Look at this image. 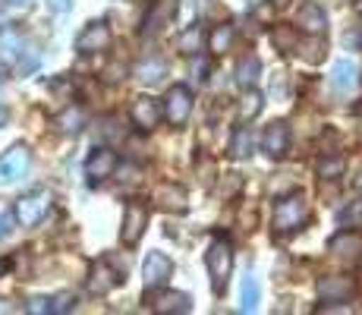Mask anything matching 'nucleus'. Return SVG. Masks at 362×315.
<instances>
[{"mask_svg":"<svg viewBox=\"0 0 362 315\" xmlns=\"http://www.w3.org/2000/svg\"><path fill=\"white\" fill-rule=\"evenodd\" d=\"M331 252L337 258H344V262H359L362 258V236L359 234H353V230H346V234H340V236H334L331 240Z\"/></svg>","mask_w":362,"mask_h":315,"instance_id":"4468645a","label":"nucleus"},{"mask_svg":"<svg viewBox=\"0 0 362 315\" xmlns=\"http://www.w3.org/2000/svg\"><path fill=\"white\" fill-rule=\"evenodd\" d=\"M189 114H192V95H189V88H186V86H173L170 92H167V98H164V117L173 126H186Z\"/></svg>","mask_w":362,"mask_h":315,"instance_id":"423d86ee","label":"nucleus"},{"mask_svg":"<svg viewBox=\"0 0 362 315\" xmlns=\"http://www.w3.org/2000/svg\"><path fill=\"white\" fill-rule=\"evenodd\" d=\"M243 101H246V104H240V117H243V120H252V117L259 114V108H262V95L252 92V95L243 98Z\"/></svg>","mask_w":362,"mask_h":315,"instance_id":"a878e982","label":"nucleus"},{"mask_svg":"<svg viewBox=\"0 0 362 315\" xmlns=\"http://www.w3.org/2000/svg\"><path fill=\"white\" fill-rule=\"evenodd\" d=\"M158 205L170 208V212H183L186 208V193L180 186H161L158 189Z\"/></svg>","mask_w":362,"mask_h":315,"instance_id":"6ab92c4d","label":"nucleus"},{"mask_svg":"<svg viewBox=\"0 0 362 315\" xmlns=\"http://www.w3.org/2000/svg\"><path fill=\"white\" fill-rule=\"evenodd\" d=\"M76 47H79L82 54H101L110 47V29L104 23H92L86 25V32L76 38Z\"/></svg>","mask_w":362,"mask_h":315,"instance_id":"9d476101","label":"nucleus"},{"mask_svg":"<svg viewBox=\"0 0 362 315\" xmlns=\"http://www.w3.org/2000/svg\"><path fill=\"white\" fill-rule=\"evenodd\" d=\"M353 290H356V284L350 277H325V281H318V299H325V303H344L346 297H353Z\"/></svg>","mask_w":362,"mask_h":315,"instance_id":"ddd939ff","label":"nucleus"},{"mask_svg":"<svg viewBox=\"0 0 362 315\" xmlns=\"http://www.w3.org/2000/svg\"><path fill=\"white\" fill-rule=\"evenodd\" d=\"M236 73H240V76H236V79H240V86H249V88H252V86H255V82H259V73H262V63H259V60H255V57H252V54H246V57H243V60H240V69H236Z\"/></svg>","mask_w":362,"mask_h":315,"instance_id":"aec40b11","label":"nucleus"},{"mask_svg":"<svg viewBox=\"0 0 362 315\" xmlns=\"http://www.w3.org/2000/svg\"><path fill=\"white\" fill-rule=\"evenodd\" d=\"M0 63L25 73V69H32L35 63H38V57L29 51L25 38L16 29H0Z\"/></svg>","mask_w":362,"mask_h":315,"instance_id":"f257e3e1","label":"nucleus"},{"mask_svg":"<svg viewBox=\"0 0 362 315\" xmlns=\"http://www.w3.org/2000/svg\"><path fill=\"white\" fill-rule=\"evenodd\" d=\"M73 309V297L69 293H64V297H57V299H51V312H69Z\"/></svg>","mask_w":362,"mask_h":315,"instance_id":"c756f323","label":"nucleus"},{"mask_svg":"<svg viewBox=\"0 0 362 315\" xmlns=\"http://www.w3.org/2000/svg\"><path fill=\"white\" fill-rule=\"evenodd\" d=\"M274 4H277V6H281V4H287V0H274Z\"/></svg>","mask_w":362,"mask_h":315,"instance_id":"e433bc0d","label":"nucleus"},{"mask_svg":"<svg viewBox=\"0 0 362 315\" xmlns=\"http://www.w3.org/2000/svg\"><path fill=\"white\" fill-rule=\"evenodd\" d=\"M6 230H10V218H6V214H0V236H6Z\"/></svg>","mask_w":362,"mask_h":315,"instance_id":"473e14b6","label":"nucleus"},{"mask_svg":"<svg viewBox=\"0 0 362 315\" xmlns=\"http://www.w3.org/2000/svg\"><path fill=\"white\" fill-rule=\"evenodd\" d=\"M287 142H290V132H287V126L284 123H271L268 130H264L262 145H264V155L268 158H284L287 155Z\"/></svg>","mask_w":362,"mask_h":315,"instance_id":"2eb2a0df","label":"nucleus"},{"mask_svg":"<svg viewBox=\"0 0 362 315\" xmlns=\"http://www.w3.org/2000/svg\"><path fill=\"white\" fill-rule=\"evenodd\" d=\"M4 123H6V108L0 104V126H4Z\"/></svg>","mask_w":362,"mask_h":315,"instance_id":"72a5a7b5","label":"nucleus"},{"mask_svg":"<svg viewBox=\"0 0 362 315\" xmlns=\"http://www.w3.org/2000/svg\"><path fill=\"white\" fill-rule=\"evenodd\" d=\"M170 271H173L170 258L161 256V252H148L142 262V281H145V287H161L167 277H170Z\"/></svg>","mask_w":362,"mask_h":315,"instance_id":"9b49d317","label":"nucleus"},{"mask_svg":"<svg viewBox=\"0 0 362 315\" xmlns=\"http://www.w3.org/2000/svg\"><path fill=\"white\" fill-rule=\"evenodd\" d=\"M240 303L246 312H252L255 306H259V281H255L252 275L243 277V290H240Z\"/></svg>","mask_w":362,"mask_h":315,"instance_id":"412c9836","label":"nucleus"},{"mask_svg":"<svg viewBox=\"0 0 362 315\" xmlns=\"http://www.w3.org/2000/svg\"><path fill=\"white\" fill-rule=\"evenodd\" d=\"M199 47H202V32L199 29L186 32L183 38H180V51L183 54H199Z\"/></svg>","mask_w":362,"mask_h":315,"instance_id":"cd10ccee","label":"nucleus"},{"mask_svg":"<svg viewBox=\"0 0 362 315\" xmlns=\"http://www.w3.org/2000/svg\"><path fill=\"white\" fill-rule=\"evenodd\" d=\"M47 6H51V13H69L73 0H47Z\"/></svg>","mask_w":362,"mask_h":315,"instance_id":"2f4dec72","label":"nucleus"},{"mask_svg":"<svg viewBox=\"0 0 362 315\" xmlns=\"http://www.w3.org/2000/svg\"><path fill=\"white\" fill-rule=\"evenodd\" d=\"M13 212H16V221L23 224V227H35V224L51 212V193H47V189H35V193L16 199Z\"/></svg>","mask_w":362,"mask_h":315,"instance_id":"20e7f679","label":"nucleus"},{"mask_svg":"<svg viewBox=\"0 0 362 315\" xmlns=\"http://www.w3.org/2000/svg\"><path fill=\"white\" fill-rule=\"evenodd\" d=\"M233 271V252L227 240H214L211 249H208V275H211V287L218 293L227 290V281H230Z\"/></svg>","mask_w":362,"mask_h":315,"instance_id":"f03ea898","label":"nucleus"},{"mask_svg":"<svg viewBox=\"0 0 362 315\" xmlns=\"http://www.w3.org/2000/svg\"><path fill=\"white\" fill-rule=\"evenodd\" d=\"M344 158H322L318 161V177H337V173H344Z\"/></svg>","mask_w":362,"mask_h":315,"instance_id":"393cba45","label":"nucleus"},{"mask_svg":"<svg viewBox=\"0 0 362 315\" xmlns=\"http://www.w3.org/2000/svg\"><path fill=\"white\" fill-rule=\"evenodd\" d=\"M132 120H136L139 130H155L158 120H161V108L155 104V98H136V104H132Z\"/></svg>","mask_w":362,"mask_h":315,"instance_id":"dca6fc26","label":"nucleus"},{"mask_svg":"<svg viewBox=\"0 0 362 315\" xmlns=\"http://www.w3.org/2000/svg\"><path fill=\"white\" fill-rule=\"evenodd\" d=\"M6 268H10V265H6V262H4V258H0V277H4V275H6Z\"/></svg>","mask_w":362,"mask_h":315,"instance_id":"f704fd0d","label":"nucleus"},{"mask_svg":"<svg viewBox=\"0 0 362 315\" xmlns=\"http://www.w3.org/2000/svg\"><path fill=\"white\" fill-rule=\"evenodd\" d=\"M356 63L353 60H337L331 69V86L337 88V92H350L353 86H356Z\"/></svg>","mask_w":362,"mask_h":315,"instance_id":"f3484780","label":"nucleus"},{"mask_svg":"<svg viewBox=\"0 0 362 315\" xmlns=\"http://www.w3.org/2000/svg\"><path fill=\"white\" fill-rule=\"evenodd\" d=\"M167 73V67L161 60H145V63H139V69H136V76L142 82H148V86H155V82H161V76Z\"/></svg>","mask_w":362,"mask_h":315,"instance_id":"4be33fe9","label":"nucleus"},{"mask_svg":"<svg viewBox=\"0 0 362 315\" xmlns=\"http://www.w3.org/2000/svg\"><path fill=\"white\" fill-rule=\"evenodd\" d=\"M25 312H51V299H45V297H35V299H29V306H25Z\"/></svg>","mask_w":362,"mask_h":315,"instance_id":"7c9ffc66","label":"nucleus"},{"mask_svg":"<svg viewBox=\"0 0 362 315\" xmlns=\"http://www.w3.org/2000/svg\"><path fill=\"white\" fill-rule=\"evenodd\" d=\"M0 312H6V306H0Z\"/></svg>","mask_w":362,"mask_h":315,"instance_id":"4c0bfd02","label":"nucleus"},{"mask_svg":"<svg viewBox=\"0 0 362 315\" xmlns=\"http://www.w3.org/2000/svg\"><path fill=\"white\" fill-rule=\"evenodd\" d=\"M120 281L123 277L117 275L114 265H110L107 258H98V262L92 265V275H88V293H92V297H104V293H110Z\"/></svg>","mask_w":362,"mask_h":315,"instance_id":"6e6552de","label":"nucleus"},{"mask_svg":"<svg viewBox=\"0 0 362 315\" xmlns=\"http://www.w3.org/2000/svg\"><path fill=\"white\" fill-rule=\"evenodd\" d=\"M6 4H25V0H6Z\"/></svg>","mask_w":362,"mask_h":315,"instance_id":"c9c22d12","label":"nucleus"},{"mask_svg":"<svg viewBox=\"0 0 362 315\" xmlns=\"http://www.w3.org/2000/svg\"><path fill=\"white\" fill-rule=\"evenodd\" d=\"M114 171H117V151H110V149L92 151V158H88V164H86L88 183L98 186V183H104L107 177H114Z\"/></svg>","mask_w":362,"mask_h":315,"instance_id":"1a4fd4ad","label":"nucleus"},{"mask_svg":"<svg viewBox=\"0 0 362 315\" xmlns=\"http://www.w3.org/2000/svg\"><path fill=\"white\" fill-rule=\"evenodd\" d=\"M274 45L281 47V51H293V47H296L293 29H287V25H284V29H274Z\"/></svg>","mask_w":362,"mask_h":315,"instance_id":"c85d7f7f","label":"nucleus"},{"mask_svg":"<svg viewBox=\"0 0 362 315\" xmlns=\"http://www.w3.org/2000/svg\"><path fill=\"white\" fill-rule=\"evenodd\" d=\"M305 221H309V205H305L299 195H287L284 202H277V208H274V230L277 234L299 230Z\"/></svg>","mask_w":362,"mask_h":315,"instance_id":"7ed1b4c3","label":"nucleus"},{"mask_svg":"<svg viewBox=\"0 0 362 315\" xmlns=\"http://www.w3.org/2000/svg\"><path fill=\"white\" fill-rule=\"evenodd\" d=\"M145 224H148V212H145V205H139V202H129L127 212H123L120 240L127 243V246H136V243L142 240V234H145Z\"/></svg>","mask_w":362,"mask_h":315,"instance_id":"0eeeda50","label":"nucleus"},{"mask_svg":"<svg viewBox=\"0 0 362 315\" xmlns=\"http://www.w3.org/2000/svg\"><path fill=\"white\" fill-rule=\"evenodd\" d=\"M29 164H32L29 149L25 145H13L6 155H0V186H13L19 180H25Z\"/></svg>","mask_w":362,"mask_h":315,"instance_id":"39448f33","label":"nucleus"},{"mask_svg":"<svg viewBox=\"0 0 362 315\" xmlns=\"http://www.w3.org/2000/svg\"><path fill=\"white\" fill-rule=\"evenodd\" d=\"M82 123H86V117H82V110H69V114L60 117V130L64 132H79L82 130Z\"/></svg>","mask_w":362,"mask_h":315,"instance_id":"bb28decb","label":"nucleus"},{"mask_svg":"<svg viewBox=\"0 0 362 315\" xmlns=\"http://www.w3.org/2000/svg\"><path fill=\"white\" fill-rule=\"evenodd\" d=\"M148 306L155 312H189L192 299L186 297V293H177V290H161V293H151Z\"/></svg>","mask_w":362,"mask_h":315,"instance_id":"f8f14e48","label":"nucleus"},{"mask_svg":"<svg viewBox=\"0 0 362 315\" xmlns=\"http://www.w3.org/2000/svg\"><path fill=\"white\" fill-rule=\"evenodd\" d=\"M296 25H303L305 32H325V25H328V19H325V10L318 4H303L299 6V16H296Z\"/></svg>","mask_w":362,"mask_h":315,"instance_id":"a211bd4d","label":"nucleus"},{"mask_svg":"<svg viewBox=\"0 0 362 315\" xmlns=\"http://www.w3.org/2000/svg\"><path fill=\"white\" fill-rule=\"evenodd\" d=\"M249 155H252V132L240 130L230 142V158H249Z\"/></svg>","mask_w":362,"mask_h":315,"instance_id":"5701e85b","label":"nucleus"},{"mask_svg":"<svg viewBox=\"0 0 362 315\" xmlns=\"http://www.w3.org/2000/svg\"><path fill=\"white\" fill-rule=\"evenodd\" d=\"M233 45V29L230 25H218V29L211 32V51L214 54H227Z\"/></svg>","mask_w":362,"mask_h":315,"instance_id":"b1692460","label":"nucleus"}]
</instances>
